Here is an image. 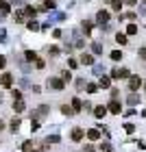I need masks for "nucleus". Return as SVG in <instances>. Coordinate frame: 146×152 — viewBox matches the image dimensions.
Segmentation results:
<instances>
[{
  "label": "nucleus",
  "mask_w": 146,
  "mask_h": 152,
  "mask_svg": "<svg viewBox=\"0 0 146 152\" xmlns=\"http://www.w3.org/2000/svg\"><path fill=\"white\" fill-rule=\"evenodd\" d=\"M142 85H144V83H142L140 76H133V74L129 76V91H137V89H140Z\"/></svg>",
  "instance_id": "obj_1"
},
{
  "label": "nucleus",
  "mask_w": 146,
  "mask_h": 152,
  "mask_svg": "<svg viewBox=\"0 0 146 152\" xmlns=\"http://www.w3.org/2000/svg\"><path fill=\"white\" fill-rule=\"evenodd\" d=\"M48 87L55 89V91H61L66 87V80L63 78H48Z\"/></svg>",
  "instance_id": "obj_2"
},
{
  "label": "nucleus",
  "mask_w": 146,
  "mask_h": 152,
  "mask_svg": "<svg viewBox=\"0 0 146 152\" xmlns=\"http://www.w3.org/2000/svg\"><path fill=\"white\" fill-rule=\"evenodd\" d=\"M96 20H98V24H107L109 22V11L107 9H100L96 13Z\"/></svg>",
  "instance_id": "obj_3"
},
{
  "label": "nucleus",
  "mask_w": 146,
  "mask_h": 152,
  "mask_svg": "<svg viewBox=\"0 0 146 152\" xmlns=\"http://www.w3.org/2000/svg\"><path fill=\"white\" fill-rule=\"evenodd\" d=\"M11 83H13V76H11V72H4V74H2V78H0V85L9 89V87H11Z\"/></svg>",
  "instance_id": "obj_4"
},
{
  "label": "nucleus",
  "mask_w": 146,
  "mask_h": 152,
  "mask_svg": "<svg viewBox=\"0 0 146 152\" xmlns=\"http://www.w3.org/2000/svg\"><path fill=\"white\" fill-rule=\"evenodd\" d=\"M70 137H72V141H81L83 137H85V133H83V128H72Z\"/></svg>",
  "instance_id": "obj_5"
},
{
  "label": "nucleus",
  "mask_w": 146,
  "mask_h": 152,
  "mask_svg": "<svg viewBox=\"0 0 146 152\" xmlns=\"http://www.w3.org/2000/svg\"><path fill=\"white\" fill-rule=\"evenodd\" d=\"M26 15H29V13H26V9H22V11H15V15H13V20H15L18 24H22L24 20H26Z\"/></svg>",
  "instance_id": "obj_6"
},
{
  "label": "nucleus",
  "mask_w": 146,
  "mask_h": 152,
  "mask_svg": "<svg viewBox=\"0 0 146 152\" xmlns=\"http://www.w3.org/2000/svg\"><path fill=\"white\" fill-rule=\"evenodd\" d=\"M87 139H92V141H98V139H100V130H98V128H92V130H87Z\"/></svg>",
  "instance_id": "obj_7"
},
{
  "label": "nucleus",
  "mask_w": 146,
  "mask_h": 152,
  "mask_svg": "<svg viewBox=\"0 0 146 152\" xmlns=\"http://www.w3.org/2000/svg\"><path fill=\"white\" fill-rule=\"evenodd\" d=\"M107 109H109L111 113H116V115H118V113H120V109H122V107H120V102H118V100H111Z\"/></svg>",
  "instance_id": "obj_8"
},
{
  "label": "nucleus",
  "mask_w": 146,
  "mask_h": 152,
  "mask_svg": "<svg viewBox=\"0 0 146 152\" xmlns=\"http://www.w3.org/2000/svg\"><path fill=\"white\" fill-rule=\"evenodd\" d=\"M127 102H129V104H140V96H137L135 91H131L129 98H127Z\"/></svg>",
  "instance_id": "obj_9"
},
{
  "label": "nucleus",
  "mask_w": 146,
  "mask_h": 152,
  "mask_svg": "<svg viewBox=\"0 0 146 152\" xmlns=\"http://www.w3.org/2000/svg\"><path fill=\"white\" fill-rule=\"evenodd\" d=\"M109 85H111V78H109V76H100L98 87H102V89H109Z\"/></svg>",
  "instance_id": "obj_10"
},
{
  "label": "nucleus",
  "mask_w": 146,
  "mask_h": 152,
  "mask_svg": "<svg viewBox=\"0 0 146 152\" xmlns=\"http://www.w3.org/2000/svg\"><path fill=\"white\" fill-rule=\"evenodd\" d=\"M81 63L92 65V63H94V57H92V54H85V52H83V54H81Z\"/></svg>",
  "instance_id": "obj_11"
},
{
  "label": "nucleus",
  "mask_w": 146,
  "mask_h": 152,
  "mask_svg": "<svg viewBox=\"0 0 146 152\" xmlns=\"http://www.w3.org/2000/svg\"><path fill=\"white\" fill-rule=\"evenodd\" d=\"M107 111H109L107 107H96V109H94V115H96V117H105Z\"/></svg>",
  "instance_id": "obj_12"
},
{
  "label": "nucleus",
  "mask_w": 146,
  "mask_h": 152,
  "mask_svg": "<svg viewBox=\"0 0 146 152\" xmlns=\"http://www.w3.org/2000/svg\"><path fill=\"white\" fill-rule=\"evenodd\" d=\"M72 109H74V113H79L81 109H83V102L79 98H72Z\"/></svg>",
  "instance_id": "obj_13"
},
{
  "label": "nucleus",
  "mask_w": 146,
  "mask_h": 152,
  "mask_svg": "<svg viewBox=\"0 0 146 152\" xmlns=\"http://www.w3.org/2000/svg\"><path fill=\"white\" fill-rule=\"evenodd\" d=\"M13 111H15V113H22V111H24V102H22V100H18V102L13 100Z\"/></svg>",
  "instance_id": "obj_14"
},
{
  "label": "nucleus",
  "mask_w": 146,
  "mask_h": 152,
  "mask_svg": "<svg viewBox=\"0 0 146 152\" xmlns=\"http://www.w3.org/2000/svg\"><path fill=\"white\" fill-rule=\"evenodd\" d=\"M122 4H124V2H122V0H111V9H114L116 13H118V11H120V9H122Z\"/></svg>",
  "instance_id": "obj_15"
},
{
  "label": "nucleus",
  "mask_w": 146,
  "mask_h": 152,
  "mask_svg": "<svg viewBox=\"0 0 146 152\" xmlns=\"http://www.w3.org/2000/svg\"><path fill=\"white\" fill-rule=\"evenodd\" d=\"M9 128L13 130V133H15V130L20 128V117H13V120H11V124H9Z\"/></svg>",
  "instance_id": "obj_16"
},
{
  "label": "nucleus",
  "mask_w": 146,
  "mask_h": 152,
  "mask_svg": "<svg viewBox=\"0 0 146 152\" xmlns=\"http://www.w3.org/2000/svg\"><path fill=\"white\" fill-rule=\"evenodd\" d=\"M127 35H137V24L131 22V24L127 26Z\"/></svg>",
  "instance_id": "obj_17"
},
{
  "label": "nucleus",
  "mask_w": 146,
  "mask_h": 152,
  "mask_svg": "<svg viewBox=\"0 0 146 152\" xmlns=\"http://www.w3.org/2000/svg\"><path fill=\"white\" fill-rule=\"evenodd\" d=\"M118 76H120V78H129V76H131L129 67H120V70H118Z\"/></svg>",
  "instance_id": "obj_18"
},
{
  "label": "nucleus",
  "mask_w": 146,
  "mask_h": 152,
  "mask_svg": "<svg viewBox=\"0 0 146 152\" xmlns=\"http://www.w3.org/2000/svg\"><path fill=\"white\" fill-rule=\"evenodd\" d=\"M116 41H118L120 46H124V44H127V35H124V33H118V35H116Z\"/></svg>",
  "instance_id": "obj_19"
},
{
  "label": "nucleus",
  "mask_w": 146,
  "mask_h": 152,
  "mask_svg": "<svg viewBox=\"0 0 146 152\" xmlns=\"http://www.w3.org/2000/svg\"><path fill=\"white\" fill-rule=\"evenodd\" d=\"M85 89H87V94H96V91H98V85H94V83H87Z\"/></svg>",
  "instance_id": "obj_20"
},
{
  "label": "nucleus",
  "mask_w": 146,
  "mask_h": 152,
  "mask_svg": "<svg viewBox=\"0 0 146 152\" xmlns=\"http://www.w3.org/2000/svg\"><path fill=\"white\" fill-rule=\"evenodd\" d=\"M111 59H114V61H120V59H122V52H120V50H114V52H111Z\"/></svg>",
  "instance_id": "obj_21"
},
{
  "label": "nucleus",
  "mask_w": 146,
  "mask_h": 152,
  "mask_svg": "<svg viewBox=\"0 0 146 152\" xmlns=\"http://www.w3.org/2000/svg\"><path fill=\"white\" fill-rule=\"evenodd\" d=\"M26 59H29V61H37V54L33 50H26Z\"/></svg>",
  "instance_id": "obj_22"
},
{
  "label": "nucleus",
  "mask_w": 146,
  "mask_h": 152,
  "mask_svg": "<svg viewBox=\"0 0 146 152\" xmlns=\"http://www.w3.org/2000/svg\"><path fill=\"white\" fill-rule=\"evenodd\" d=\"M92 50H94V54H100V50H102V46L96 41V44H92Z\"/></svg>",
  "instance_id": "obj_23"
},
{
  "label": "nucleus",
  "mask_w": 146,
  "mask_h": 152,
  "mask_svg": "<svg viewBox=\"0 0 146 152\" xmlns=\"http://www.w3.org/2000/svg\"><path fill=\"white\" fill-rule=\"evenodd\" d=\"M26 26H29L31 31H37V22H35V20H29V22H26Z\"/></svg>",
  "instance_id": "obj_24"
},
{
  "label": "nucleus",
  "mask_w": 146,
  "mask_h": 152,
  "mask_svg": "<svg viewBox=\"0 0 146 152\" xmlns=\"http://www.w3.org/2000/svg\"><path fill=\"white\" fill-rule=\"evenodd\" d=\"M83 31H85V35H89V33H92V24H89V22H83Z\"/></svg>",
  "instance_id": "obj_25"
},
{
  "label": "nucleus",
  "mask_w": 146,
  "mask_h": 152,
  "mask_svg": "<svg viewBox=\"0 0 146 152\" xmlns=\"http://www.w3.org/2000/svg\"><path fill=\"white\" fill-rule=\"evenodd\" d=\"M61 78H63V80H68V83H70V78H72V74H70V72H68V70H66V72H61Z\"/></svg>",
  "instance_id": "obj_26"
},
{
  "label": "nucleus",
  "mask_w": 146,
  "mask_h": 152,
  "mask_svg": "<svg viewBox=\"0 0 146 152\" xmlns=\"http://www.w3.org/2000/svg\"><path fill=\"white\" fill-rule=\"evenodd\" d=\"M11 96H13V100H20V98H22V94H20L18 89H13V91H11Z\"/></svg>",
  "instance_id": "obj_27"
},
{
  "label": "nucleus",
  "mask_w": 146,
  "mask_h": 152,
  "mask_svg": "<svg viewBox=\"0 0 146 152\" xmlns=\"http://www.w3.org/2000/svg\"><path fill=\"white\" fill-rule=\"evenodd\" d=\"M48 52H50V57H57V54H59V48H57V46H52Z\"/></svg>",
  "instance_id": "obj_28"
},
{
  "label": "nucleus",
  "mask_w": 146,
  "mask_h": 152,
  "mask_svg": "<svg viewBox=\"0 0 146 152\" xmlns=\"http://www.w3.org/2000/svg\"><path fill=\"white\" fill-rule=\"evenodd\" d=\"M124 130H127V133H133L135 126H133V124H124Z\"/></svg>",
  "instance_id": "obj_29"
},
{
  "label": "nucleus",
  "mask_w": 146,
  "mask_h": 152,
  "mask_svg": "<svg viewBox=\"0 0 146 152\" xmlns=\"http://www.w3.org/2000/svg\"><path fill=\"white\" fill-rule=\"evenodd\" d=\"M50 141H52V143H59V135H52V137H48V143H50Z\"/></svg>",
  "instance_id": "obj_30"
},
{
  "label": "nucleus",
  "mask_w": 146,
  "mask_h": 152,
  "mask_svg": "<svg viewBox=\"0 0 146 152\" xmlns=\"http://www.w3.org/2000/svg\"><path fill=\"white\" fill-rule=\"evenodd\" d=\"M83 85H85V80H83V78H79V80H76V89H85Z\"/></svg>",
  "instance_id": "obj_31"
},
{
  "label": "nucleus",
  "mask_w": 146,
  "mask_h": 152,
  "mask_svg": "<svg viewBox=\"0 0 146 152\" xmlns=\"http://www.w3.org/2000/svg\"><path fill=\"white\" fill-rule=\"evenodd\" d=\"M122 2H124V4H129V7H135V4H137V0H122Z\"/></svg>",
  "instance_id": "obj_32"
},
{
  "label": "nucleus",
  "mask_w": 146,
  "mask_h": 152,
  "mask_svg": "<svg viewBox=\"0 0 146 152\" xmlns=\"http://www.w3.org/2000/svg\"><path fill=\"white\" fill-rule=\"evenodd\" d=\"M35 63H37V70H44V65H46V63H44V61H41V59H37Z\"/></svg>",
  "instance_id": "obj_33"
},
{
  "label": "nucleus",
  "mask_w": 146,
  "mask_h": 152,
  "mask_svg": "<svg viewBox=\"0 0 146 152\" xmlns=\"http://www.w3.org/2000/svg\"><path fill=\"white\" fill-rule=\"evenodd\" d=\"M68 65H70V67H72V70H76V65H79V63H76V61H74V59H70V61H68Z\"/></svg>",
  "instance_id": "obj_34"
},
{
  "label": "nucleus",
  "mask_w": 146,
  "mask_h": 152,
  "mask_svg": "<svg viewBox=\"0 0 146 152\" xmlns=\"http://www.w3.org/2000/svg\"><path fill=\"white\" fill-rule=\"evenodd\" d=\"M140 59L146 61V48H140Z\"/></svg>",
  "instance_id": "obj_35"
},
{
  "label": "nucleus",
  "mask_w": 146,
  "mask_h": 152,
  "mask_svg": "<svg viewBox=\"0 0 146 152\" xmlns=\"http://www.w3.org/2000/svg\"><path fill=\"white\" fill-rule=\"evenodd\" d=\"M39 128V122H31V130H37Z\"/></svg>",
  "instance_id": "obj_36"
},
{
  "label": "nucleus",
  "mask_w": 146,
  "mask_h": 152,
  "mask_svg": "<svg viewBox=\"0 0 146 152\" xmlns=\"http://www.w3.org/2000/svg\"><path fill=\"white\" fill-rule=\"evenodd\" d=\"M22 150H31V141H24L22 143Z\"/></svg>",
  "instance_id": "obj_37"
},
{
  "label": "nucleus",
  "mask_w": 146,
  "mask_h": 152,
  "mask_svg": "<svg viewBox=\"0 0 146 152\" xmlns=\"http://www.w3.org/2000/svg\"><path fill=\"white\" fill-rule=\"evenodd\" d=\"M4 63H7V59L2 57V54H0V70H2V67H4Z\"/></svg>",
  "instance_id": "obj_38"
},
{
  "label": "nucleus",
  "mask_w": 146,
  "mask_h": 152,
  "mask_svg": "<svg viewBox=\"0 0 146 152\" xmlns=\"http://www.w3.org/2000/svg\"><path fill=\"white\" fill-rule=\"evenodd\" d=\"M83 152H96V150H94V146H85V150H83Z\"/></svg>",
  "instance_id": "obj_39"
},
{
  "label": "nucleus",
  "mask_w": 146,
  "mask_h": 152,
  "mask_svg": "<svg viewBox=\"0 0 146 152\" xmlns=\"http://www.w3.org/2000/svg\"><path fill=\"white\" fill-rule=\"evenodd\" d=\"M2 128H4V124H2V120H0V130H2Z\"/></svg>",
  "instance_id": "obj_40"
},
{
  "label": "nucleus",
  "mask_w": 146,
  "mask_h": 152,
  "mask_svg": "<svg viewBox=\"0 0 146 152\" xmlns=\"http://www.w3.org/2000/svg\"><path fill=\"white\" fill-rule=\"evenodd\" d=\"M105 2H111V0H105Z\"/></svg>",
  "instance_id": "obj_41"
},
{
  "label": "nucleus",
  "mask_w": 146,
  "mask_h": 152,
  "mask_svg": "<svg viewBox=\"0 0 146 152\" xmlns=\"http://www.w3.org/2000/svg\"><path fill=\"white\" fill-rule=\"evenodd\" d=\"M144 89H146V83H144Z\"/></svg>",
  "instance_id": "obj_42"
},
{
  "label": "nucleus",
  "mask_w": 146,
  "mask_h": 152,
  "mask_svg": "<svg viewBox=\"0 0 146 152\" xmlns=\"http://www.w3.org/2000/svg\"><path fill=\"white\" fill-rule=\"evenodd\" d=\"M0 102H2V98H0Z\"/></svg>",
  "instance_id": "obj_43"
},
{
  "label": "nucleus",
  "mask_w": 146,
  "mask_h": 152,
  "mask_svg": "<svg viewBox=\"0 0 146 152\" xmlns=\"http://www.w3.org/2000/svg\"><path fill=\"white\" fill-rule=\"evenodd\" d=\"M144 4H146V0H144Z\"/></svg>",
  "instance_id": "obj_44"
},
{
  "label": "nucleus",
  "mask_w": 146,
  "mask_h": 152,
  "mask_svg": "<svg viewBox=\"0 0 146 152\" xmlns=\"http://www.w3.org/2000/svg\"><path fill=\"white\" fill-rule=\"evenodd\" d=\"M33 152H37V150H33Z\"/></svg>",
  "instance_id": "obj_45"
}]
</instances>
